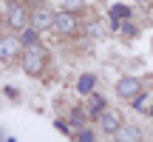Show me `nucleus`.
<instances>
[{
	"label": "nucleus",
	"instance_id": "1a4fd4ad",
	"mask_svg": "<svg viewBox=\"0 0 153 142\" xmlns=\"http://www.w3.org/2000/svg\"><path fill=\"white\" fill-rule=\"evenodd\" d=\"M114 137L119 142H139L142 134H139V128H133V125H119V131H116Z\"/></svg>",
	"mask_w": 153,
	"mask_h": 142
},
{
	"label": "nucleus",
	"instance_id": "7ed1b4c3",
	"mask_svg": "<svg viewBox=\"0 0 153 142\" xmlns=\"http://www.w3.org/2000/svg\"><path fill=\"white\" fill-rule=\"evenodd\" d=\"M26 9H23L20 3H9L6 6V23H9L11 28H26Z\"/></svg>",
	"mask_w": 153,
	"mask_h": 142
},
{
	"label": "nucleus",
	"instance_id": "0eeeda50",
	"mask_svg": "<svg viewBox=\"0 0 153 142\" xmlns=\"http://www.w3.org/2000/svg\"><path fill=\"white\" fill-rule=\"evenodd\" d=\"M108 17H111V26H114V28H122V20H128V17H131V9H128V6H122V3H116V6H111Z\"/></svg>",
	"mask_w": 153,
	"mask_h": 142
},
{
	"label": "nucleus",
	"instance_id": "423d86ee",
	"mask_svg": "<svg viewBox=\"0 0 153 142\" xmlns=\"http://www.w3.org/2000/svg\"><path fill=\"white\" fill-rule=\"evenodd\" d=\"M20 37H0V60H14L17 51H20Z\"/></svg>",
	"mask_w": 153,
	"mask_h": 142
},
{
	"label": "nucleus",
	"instance_id": "39448f33",
	"mask_svg": "<svg viewBox=\"0 0 153 142\" xmlns=\"http://www.w3.org/2000/svg\"><path fill=\"white\" fill-rule=\"evenodd\" d=\"M97 122H99V128H102V131H108L111 137H114L116 131H119V114H116V111H102V114L97 117Z\"/></svg>",
	"mask_w": 153,
	"mask_h": 142
},
{
	"label": "nucleus",
	"instance_id": "9d476101",
	"mask_svg": "<svg viewBox=\"0 0 153 142\" xmlns=\"http://www.w3.org/2000/svg\"><path fill=\"white\" fill-rule=\"evenodd\" d=\"M94 85H97V77H94V74H82L79 82H76V91H79V94H91Z\"/></svg>",
	"mask_w": 153,
	"mask_h": 142
},
{
	"label": "nucleus",
	"instance_id": "f03ea898",
	"mask_svg": "<svg viewBox=\"0 0 153 142\" xmlns=\"http://www.w3.org/2000/svg\"><path fill=\"white\" fill-rule=\"evenodd\" d=\"M116 94L125 99H133L136 94H142V82H139V77H122L119 82H116Z\"/></svg>",
	"mask_w": 153,
	"mask_h": 142
},
{
	"label": "nucleus",
	"instance_id": "2eb2a0df",
	"mask_svg": "<svg viewBox=\"0 0 153 142\" xmlns=\"http://www.w3.org/2000/svg\"><path fill=\"white\" fill-rule=\"evenodd\" d=\"M82 122H85V114H82V111H71V125H74V128H79Z\"/></svg>",
	"mask_w": 153,
	"mask_h": 142
},
{
	"label": "nucleus",
	"instance_id": "ddd939ff",
	"mask_svg": "<svg viewBox=\"0 0 153 142\" xmlns=\"http://www.w3.org/2000/svg\"><path fill=\"white\" fill-rule=\"evenodd\" d=\"M148 102H150V99L145 97V94H136V97H133V108H136V111H148V108H145Z\"/></svg>",
	"mask_w": 153,
	"mask_h": 142
},
{
	"label": "nucleus",
	"instance_id": "dca6fc26",
	"mask_svg": "<svg viewBox=\"0 0 153 142\" xmlns=\"http://www.w3.org/2000/svg\"><path fill=\"white\" fill-rule=\"evenodd\" d=\"M76 139H82V142H94V134H91V131H79V134H76Z\"/></svg>",
	"mask_w": 153,
	"mask_h": 142
},
{
	"label": "nucleus",
	"instance_id": "f8f14e48",
	"mask_svg": "<svg viewBox=\"0 0 153 142\" xmlns=\"http://www.w3.org/2000/svg\"><path fill=\"white\" fill-rule=\"evenodd\" d=\"M20 43L23 46H37V28H20Z\"/></svg>",
	"mask_w": 153,
	"mask_h": 142
},
{
	"label": "nucleus",
	"instance_id": "4468645a",
	"mask_svg": "<svg viewBox=\"0 0 153 142\" xmlns=\"http://www.w3.org/2000/svg\"><path fill=\"white\" fill-rule=\"evenodd\" d=\"M82 3H85V0H62V9L76 11V9H82Z\"/></svg>",
	"mask_w": 153,
	"mask_h": 142
},
{
	"label": "nucleus",
	"instance_id": "6e6552de",
	"mask_svg": "<svg viewBox=\"0 0 153 142\" xmlns=\"http://www.w3.org/2000/svg\"><path fill=\"white\" fill-rule=\"evenodd\" d=\"M31 26L37 28V31H43V28L54 26V14H51V11H45V9H37V11L31 14Z\"/></svg>",
	"mask_w": 153,
	"mask_h": 142
},
{
	"label": "nucleus",
	"instance_id": "9b49d317",
	"mask_svg": "<svg viewBox=\"0 0 153 142\" xmlns=\"http://www.w3.org/2000/svg\"><path fill=\"white\" fill-rule=\"evenodd\" d=\"M105 111V99L99 97V94H91V99H88V114L91 117H99Z\"/></svg>",
	"mask_w": 153,
	"mask_h": 142
},
{
	"label": "nucleus",
	"instance_id": "f257e3e1",
	"mask_svg": "<svg viewBox=\"0 0 153 142\" xmlns=\"http://www.w3.org/2000/svg\"><path fill=\"white\" fill-rule=\"evenodd\" d=\"M45 66V49L43 46H26V54H23V71L31 77H37Z\"/></svg>",
	"mask_w": 153,
	"mask_h": 142
},
{
	"label": "nucleus",
	"instance_id": "20e7f679",
	"mask_svg": "<svg viewBox=\"0 0 153 142\" xmlns=\"http://www.w3.org/2000/svg\"><path fill=\"white\" fill-rule=\"evenodd\" d=\"M54 28L60 34H71L74 28H76V20H74V11H68V9H62L60 14H54Z\"/></svg>",
	"mask_w": 153,
	"mask_h": 142
}]
</instances>
